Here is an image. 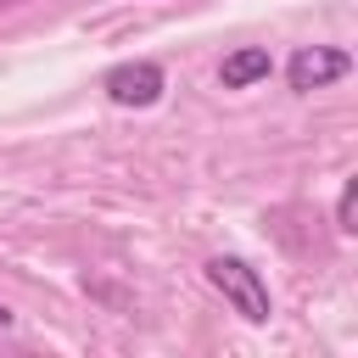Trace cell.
Instances as JSON below:
<instances>
[{
    "label": "cell",
    "mask_w": 358,
    "mask_h": 358,
    "mask_svg": "<svg viewBox=\"0 0 358 358\" xmlns=\"http://www.w3.org/2000/svg\"><path fill=\"white\" fill-rule=\"evenodd\" d=\"M207 280L229 296V308L246 319V324H263L268 313H274V302H268V285H263V274L246 263V257H213L207 263Z\"/></svg>",
    "instance_id": "1"
},
{
    "label": "cell",
    "mask_w": 358,
    "mask_h": 358,
    "mask_svg": "<svg viewBox=\"0 0 358 358\" xmlns=\"http://www.w3.org/2000/svg\"><path fill=\"white\" fill-rule=\"evenodd\" d=\"M268 73H274V56H268L263 45H241V50L224 56L218 84H224V90H252V84H263Z\"/></svg>",
    "instance_id": "4"
},
{
    "label": "cell",
    "mask_w": 358,
    "mask_h": 358,
    "mask_svg": "<svg viewBox=\"0 0 358 358\" xmlns=\"http://www.w3.org/2000/svg\"><path fill=\"white\" fill-rule=\"evenodd\" d=\"M162 90H168V78H162L157 62H123V67L106 73V95L117 106H157Z\"/></svg>",
    "instance_id": "3"
},
{
    "label": "cell",
    "mask_w": 358,
    "mask_h": 358,
    "mask_svg": "<svg viewBox=\"0 0 358 358\" xmlns=\"http://www.w3.org/2000/svg\"><path fill=\"white\" fill-rule=\"evenodd\" d=\"M352 201H358V185L347 179V185H341V201H336V229H341V235L358 229V224H352Z\"/></svg>",
    "instance_id": "5"
},
{
    "label": "cell",
    "mask_w": 358,
    "mask_h": 358,
    "mask_svg": "<svg viewBox=\"0 0 358 358\" xmlns=\"http://www.w3.org/2000/svg\"><path fill=\"white\" fill-rule=\"evenodd\" d=\"M6 324H11V313H6V302H0V330H6Z\"/></svg>",
    "instance_id": "6"
},
{
    "label": "cell",
    "mask_w": 358,
    "mask_h": 358,
    "mask_svg": "<svg viewBox=\"0 0 358 358\" xmlns=\"http://www.w3.org/2000/svg\"><path fill=\"white\" fill-rule=\"evenodd\" d=\"M347 73H352V56L336 50V45H302V50L291 56V67H285V78H291L296 95L324 90V84H336V78H347Z\"/></svg>",
    "instance_id": "2"
}]
</instances>
